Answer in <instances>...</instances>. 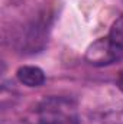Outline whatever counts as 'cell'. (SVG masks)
<instances>
[{
  "label": "cell",
  "instance_id": "6da1fadb",
  "mask_svg": "<svg viewBox=\"0 0 123 124\" xmlns=\"http://www.w3.org/2000/svg\"><path fill=\"white\" fill-rule=\"evenodd\" d=\"M123 58V51H120L117 46H114L109 38H98L87 48L86 59L91 65L97 66H106L110 63H114Z\"/></svg>",
  "mask_w": 123,
  "mask_h": 124
},
{
  "label": "cell",
  "instance_id": "277c9868",
  "mask_svg": "<svg viewBox=\"0 0 123 124\" xmlns=\"http://www.w3.org/2000/svg\"><path fill=\"white\" fill-rule=\"evenodd\" d=\"M107 38L114 46H117L120 51H123V13L113 22Z\"/></svg>",
  "mask_w": 123,
  "mask_h": 124
},
{
  "label": "cell",
  "instance_id": "3957f363",
  "mask_svg": "<svg viewBox=\"0 0 123 124\" xmlns=\"http://www.w3.org/2000/svg\"><path fill=\"white\" fill-rule=\"evenodd\" d=\"M18 79L26 87H41L45 82V74L39 66L23 65L16 71Z\"/></svg>",
  "mask_w": 123,
  "mask_h": 124
},
{
  "label": "cell",
  "instance_id": "7a4b0ae2",
  "mask_svg": "<svg viewBox=\"0 0 123 124\" xmlns=\"http://www.w3.org/2000/svg\"><path fill=\"white\" fill-rule=\"evenodd\" d=\"M39 124H77V120L71 113H65L61 107L52 105L42 110Z\"/></svg>",
  "mask_w": 123,
  "mask_h": 124
},
{
  "label": "cell",
  "instance_id": "5b68a950",
  "mask_svg": "<svg viewBox=\"0 0 123 124\" xmlns=\"http://www.w3.org/2000/svg\"><path fill=\"white\" fill-rule=\"evenodd\" d=\"M117 84H119L120 90L123 91V72H120V75H119V78H117Z\"/></svg>",
  "mask_w": 123,
  "mask_h": 124
}]
</instances>
